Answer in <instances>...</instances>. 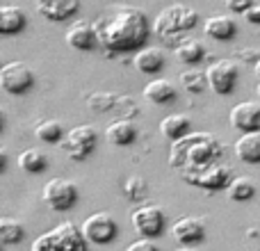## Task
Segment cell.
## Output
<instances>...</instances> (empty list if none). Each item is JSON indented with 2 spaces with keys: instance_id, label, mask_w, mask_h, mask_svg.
Wrapping results in <instances>:
<instances>
[{
  "instance_id": "cell-33",
  "label": "cell",
  "mask_w": 260,
  "mask_h": 251,
  "mask_svg": "<svg viewBox=\"0 0 260 251\" xmlns=\"http://www.w3.org/2000/svg\"><path fill=\"white\" fill-rule=\"evenodd\" d=\"M157 244L153 242V238H146V235H142V240H137V242H130L128 244V251H155Z\"/></svg>"
},
{
  "instance_id": "cell-29",
  "label": "cell",
  "mask_w": 260,
  "mask_h": 251,
  "mask_svg": "<svg viewBox=\"0 0 260 251\" xmlns=\"http://www.w3.org/2000/svg\"><path fill=\"white\" fill-rule=\"evenodd\" d=\"M123 192H126V197L130 201H142V199H146L148 183L142 176H130L126 183H123Z\"/></svg>"
},
{
  "instance_id": "cell-1",
  "label": "cell",
  "mask_w": 260,
  "mask_h": 251,
  "mask_svg": "<svg viewBox=\"0 0 260 251\" xmlns=\"http://www.w3.org/2000/svg\"><path fill=\"white\" fill-rule=\"evenodd\" d=\"M101 48L108 55H121L139 50L151 37L148 16L139 7H117L94 23Z\"/></svg>"
},
{
  "instance_id": "cell-2",
  "label": "cell",
  "mask_w": 260,
  "mask_h": 251,
  "mask_svg": "<svg viewBox=\"0 0 260 251\" xmlns=\"http://www.w3.org/2000/svg\"><path fill=\"white\" fill-rule=\"evenodd\" d=\"M226 146L221 139H217L212 133H192L174 139L169 148V167L174 169H192L203 167L210 162L224 160Z\"/></svg>"
},
{
  "instance_id": "cell-30",
  "label": "cell",
  "mask_w": 260,
  "mask_h": 251,
  "mask_svg": "<svg viewBox=\"0 0 260 251\" xmlns=\"http://www.w3.org/2000/svg\"><path fill=\"white\" fill-rule=\"evenodd\" d=\"M119 96L117 94H94L89 99V108L96 110V112H108V110L117 108Z\"/></svg>"
},
{
  "instance_id": "cell-24",
  "label": "cell",
  "mask_w": 260,
  "mask_h": 251,
  "mask_svg": "<svg viewBox=\"0 0 260 251\" xmlns=\"http://www.w3.org/2000/svg\"><path fill=\"white\" fill-rule=\"evenodd\" d=\"M256 183H253L249 176H235L231 180V185L226 187L229 192V199L231 201H238V203H244V201H251L256 197Z\"/></svg>"
},
{
  "instance_id": "cell-15",
  "label": "cell",
  "mask_w": 260,
  "mask_h": 251,
  "mask_svg": "<svg viewBox=\"0 0 260 251\" xmlns=\"http://www.w3.org/2000/svg\"><path fill=\"white\" fill-rule=\"evenodd\" d=\"M133 62L139 73H144V76H155V73L165 67L167 55H165V50L157 48V46H144V48H139L137 53H135Z\"/></svg>"
},
{
  "instance_id": "cell-25",
  "label": "cell",
  "mask_w": 260,
  "mask_h": 251,
  "mask_svg": "<svg viewBox=\"0 0 260 251\" xmlns=\"http://www.w3.org/2000/svg\"><path fill=\"white\" fill-rule=\"evenodd\" d=\"M23 238H25V226L21 222L14 219V217H3L0 219V244L12 247V244L23 242Z\"/></svg>"
},
{
  "instance_id": "cell-4",
  "label": "cell",
  "mask_w": 260,
  "mask_h": 251,
  "mask_svg": "<svg viewBox=\"0 0 260 251\" xmlns=\"http://www.w3.org/2000/svg\"><path fill=\"white\" fill-rule=\"evenodd\" d=\"M180 178L187 185L194 187L208 190V192H217V190H226L231 185V180L235 178V171L231 165H226L224 160L210 162L203 167H192V169H180Z\"/></svg>"
},
{
  "instance_id": "cell-16",
  "label": "cell",
  "mask_w": 260,
  "mask_h": 251,
  "mask_svg": "<svg viewBox=\"0 0 260 251\" xmlns=\"http://www.w3.org/2000/svg\"><path fill=\"white\" fill-rule=\"evenodd\" d=\"M203 32H206V37H210V39H215V41H231L238 37L240 30H238V23L231 16H226V14H215V16L206 18Z\"/></svg>"
},
{
  "instance_id": "cell-17",
  "label": "cell",
  "mask_w": 260,
  "mask_h": 251,
  "mask_svg": "<svg viewBox=\"0 0 260 251\" xmlns=\"http://www.w3.org/2000/svg\"><path fill=\"white\" fill-rule=\"evenodd\" d=\"M27 25V14L18 5H0V35L12 37L23 32Z\"/></svg>"
},
{
  "instance_id": "cell-31",
  "label": "cell",
  "mask_w": 260,
  "mask_h": 251,
  "mask_svg": "<svg viewBox=\"0 0 260 251\" xmlns=\"http://www.w3.org/2000/svg\"><path fill=\"white\" fill-rule=\"evenodd\" d=\"M46 249H59L57 235H55V229H53V231H46V233H41L39 238L32 242V251H46Z\"/></svg>"
},
{
  "instance_id": "cell-34",
  "label": "cell",
  "mask_w": 260,
  "mask_h": 251,
  "mask_svg": "<svg viewBox=\"0 0 260 251\" xmlns=\"http://www.w3.org/2000/svg\"><path fill=\"white\" fill-rule=\"evenodd\" d=\"M238 59H240V62H244V64H256L260 59V50H256V48H242L238 53Z\"/></svg>"
},
{
  "instance_id": "cell-26",
  "label": "cell",
  "mask_w": 260,
  "mask_h": 251,
  "mask_svg": "<svg viewBox=\"0 0 260 251\" xmlns=\"http://www.w3.org/2000/svg\"><path fill=\"white\" fill-rule=\"evenodd\" d=\"M18 167L27 174H41L48 167V155L41 148H25L18 155Z\"/></svg>"
},
{
  "instance_id": "cell-19",
  "label": "cell",
  "mask_w": 260,
  "mask_h": 251,
  "mask_svg": "<svg viewBox=\"0 0 260 251\" xmlns=\"http://www.w3.org/2000/svg\"><path fill=\"white\" fill-rule=\"evenodd\" d=\"M144 99L155 103V105H169L178 99V89H176V85L171 80L153 78V80L144 87Z\"/></svg>"
},
{
  "instance_id": "cell-3",
  "label": "cell",
  "mask_w": 260,
  "mask_h": 251,
  "mask_svg": "<svg viewBox=\"0 0 260 251\" xmlns=\"http://www.w3.org/2000/svg\"><path fill=\"white\" fill-rule=\"evenodd\" d=\"M197 25H199L197 9H192L189 5L176 3V5L165 7L155 16V21H153V32H155L165 44L176 48V46L187 37V32L194 30Z\"/></svg>"
},
{
  "instance_id": "cell-12",
  "label": "cell",
  "mask_w": 260,
  "mask_h": 251,
  "mask_svg": "<svg viewBox=\"0 0 260 251\" xmlns=\"http://www.w3.org/2000/svg\"><path fill=\"white\" fill-rule=\"evenodd\" d=\"M231 128L238 133H251L260 130V103L256 101H242V103L233 105L229 114Z\"/></svg>"
},
{
  "instance_id": "cell-10",
  "label": "cell",
  "mask_w": 260,
  "mask_h": 251,
  "mask_svg": "<svg viewBox=\"0 0 260 251\" xmlns=\"http://www.w3.org/2000/svg\"><path fill=\"white\" fill-rule=\"evenodd\" d=\"M206 71H208L210 89L215 91L217 96L233 94L235 85H238V78H240L238 62H233V59H217V62H212Z\"/></svg>"
},
{
  "instance_id": "cell-23",
  "label": "cell",
  "mask_w": 260,
  "mask_h": 251,
  "mask_svg": "<svg viewBox=\"0 0 260 251\" xmlns=\"http://www.w3.org/2000/svg\"><path fill=\"white\" fill-rule=\"evenodd\" d=\"M192 130V119L187 114H167L165 119L160 121V133L165 135L167 139H178L183 135H187Z\"/></svg>"
},
{
  "instance_id": "cell-38",
  "label": "cell",
  "mask_w": 260,
  "mask_h": 251,
  "mask_svg": "<svg viewBox=\"0 0 260 251\" xmlns=\"http://www.w3.org/2000/svg\"><path fill=\"white\" fill-rule=\"evenodd\" d=\"M256 89H258V96H260V82H258V87H256Z\"/></svg>"
},
{
  "instance_id": "cell-8",
  "label": "cell",
  "mask_w": 260,
  "mask_h": 251,
  "mask_svg": "<svg viewBox=\"0 0 260 251\" xmlns=\"http://www.w3.org/2000/svg\"><path fill=\"white\" fill-rule=\"evenodd\" d=\"M82 233H85L89 244H110L112 240H117L119 235V224L110 212H94L82 222Z\"/></svg>"
},
{
  "instance_id": "cell-27",
  "label": "cell",
  "mask_w": 260,
  "mask_h": 251,
  "mask_svg": "<svg viewBox=\"0 0 260 251\" xmlns=\"http://www.w3.org/2000/svg\"><path fill=\"white\" fill-rule=\"evenodd\" d=\"M64 135L67 133H64L62 123L55 121V119H44V121L35 125V137L44 144H59L64 139Z\"/></svg>"
},
{
  "instance_id": "cell-7",
  "label": "cell",
  "mask_w": 260,
  "mask_h": 251,
  "mask_svg": "<svg viewBox=\"0 0 260 251\" xmlns=\"http://www.w3.org/2000/svg\"><path fill=\"white\" fill-rule=\"evenodd\" d=\"M35 85V73L25 62H7L0 69V87L5 94L21 96L32 89Z\"/></svg>"
},
{
  "instance_id": "cell-32",
  "label": "cell",
  "mask_w": 260,
  "mask_h": 251,
  "mask_svg": "<svg viewBox=\"0 0 260 251\" xmlns=\"http://www.w3.org/2000/svg\"><path fill=\"white\" fill-rule=\"evenodd\" d=\"M224 5L231 14H244L253 5V0H224Z\"/></svg>"
},
{
  "instance_id": "cell-28",
  "label": "cell",
  "mask_w": 260,
  "mask_h": 251,
  "mask_svg": "<svg viewBox=\"0 0 260 251\" xmlns=\"http://www.w3.org/2000/svg\"><path fill=\"white\" fill-rule=\"evenodd\" d=\"M180 85H183V89L189 91V94H203V91L210 87V82H208V71L187 69V71L180 73Z\"/></svg>"
},
{
  "instance_id": "cell-11",
  "label": "cell",
  "mask_w": 260,
  "mask_h": 251,
  "mask_svg": "<svg viewBox=\"0 0 260 251\" xmlns=\"http://www.w3.org/2000/svg\"><path fill=\"white\" fill-rule=\"evenodd\" d=\"M171 238L183 247H192L206 240V219L197 215L180 217L174 226H171Z\"/></svg>"
},
{
  "instance_id": "cell-21",
  "label": "cell",
  "mask_w": 260,
  "mask_h": 251,
  "mask_svg": "<svg viewBox=\"0 0 260 251\" xmlns=\"http://www.w3.org/2000/svg\"><path fill=\"white\" fill-rule=\"evenodd\" d=\"M55 235H57V244L59 249H76V251H82L89 247L87 242L85 233L82 229H78L73 222H62V224L55 226Z\"/></svg>"
},
{
  "instance_id": "cell-5",
  "label": "cell",
  "mask_w": 260,
  "mask_h": 251,
  "mask_svg": "<svg viewBox=\"0 0 260 251\" xmlns=\"http://www.w3.org/2000/svg\"><path fill=\"white\" fill-rule=\"evenodd\" d=\"M78 185L69 178H50L48 183L44 185V203L50 208V210L57 212H67L71 210L73 206L78 203Z\"/></svg>"
},
{
  "instance_id": "cell-13",
  "label": "cell",
  "mask_w": 260,
  "mask_h": 251,
  "mask_svg": "<svg viewBox=\"0 0 260 251\" xmlns=\"http://www.w3.org/2000/svg\"><path fill=\"white\" fill-rule=\"evenodd\" d=\"M67 44L76 50H94L101 46L96 25L89 21H73V25L67 30Z\"/></svg>"
},
{
  "instance_id": "cell-14",
  "label": "cell",
  "mask_w": 260,
  "mask_h": 251,
  "mask_svg": "<svg viewBox=\"0 0 260 251\" xmlns=\"http://www.w3.org/2000/svg\"><path fill=\"white\" fill-rule=\"evenodd\" d=\"M35 7L46 21H69L80 9V0H35Z\"/></svg>"
},
{
  "instance_id": "cell-20",
  "label": "cell",
  "mask_w": 260,
  "mask_h": 251,
  "mask_svg": "<svg viewBox=\"0 0 260 251\" xmlns=\"http://www.w3.org/2000/svg\"><path fill=\"white\" fill-rule=\"evenodd\" d=\"M105 137H108V142L114 144V146H130V144H135V139H137V125L128 117L114 119V121L105 128Z\"/></svg>"
},
{
  "instance_id": "cell-22",
  "label": "cell",
  "mask_w": 260,
  "mask_h": 251,
  "mask_svg": "<svg viewBox=\"0 0 260 251\" xmlns=\"http://www.w3.org/2000/svg\"><path fill=\"white\" fill-rule=\"evenodd\" d=\"M174 55H176V59H178V62L194 67V64H201L203 59H206L208 48H206V44H203V41H199V39H194V37L187 35L174 48Z\"/></svg>"
},
{
  "instance_id": "cell-36",
  "label": "cell",
  "mask_w": 260,
  "mask_h": 251,
  "mask_svg": "<svg viewBox=\"0 0 260 251\" xmlns=\"http://www.w3.org/2000/svg\"><path fill=\"white\" fill-rule=\"evenodd\" d=\"M0 171H3V174H5V171H7V148H0Z\"/></svg>"
},
{
  "instance_id": "cell-18",
  "label": "cell",
  "mask_w": 260,
  "mask_h": 251,
  "mask_svg": "<svg viewBox=\"0 0 260 251\" xmlns=\"http://www.w3.org/2000/svg\"><path fill=\"white\" fill-rule=\"evenodd\" d=\"M235 155L244 165H260V130L242 133L235 142Z\"/></svg>"
},
{
  "instance_id": "cell-37",
  "label": "cell",
  "mask_w": 260,
  "mask_h": 251,
  "mask_svg": "<svg viewBox=\"0 0 260 251\" xmlns=\"http://www.w3.org/2000/svg\"><path fill=\"white\" fill-rule=\"evenodd\" d=\"M253 71H256V76L260 78V59H258V62H256V64H253Z\"/></svg>"
},
{
  "instance_id": "cell-35",
  "label": "cell",
  "mask_w": 260,
  "mask_h": 251,
  "mask_svg": "<svg viewBox=\"0 0 260 251\" xmlns=\"http://www.w3.org/2000/svg\"><path fill=\"white\" fill-rule=\"evenodd\" d=\"M242 16H244V21L251 23V25H260V3H253Z\"/></svg>"
},
{
  "instance_id": "cell-6",
  "label": "cell",
  "mask_w": 260,
  "mask_h": 251,
  "mask_svg": "<svg viewBox=\"0 0 260 251\" xmlns=\"http://www.w3.org/2000/svg\"><path fill=\"white\" fill-rule=\"evenodd\" d=\"M96 142H99V133L94 125H76L64 135V139L57 146L73 160H85L89 153H94Z\"/></svg>"
},
{
  "instance_id": "cell-9",
  "label": "cell",
  "mask_w": 260,
  "mask_h": 251,
  "mask_svg": "<svg viewBox=\"0 0 260 251\" xmlns=\"http://www.w3.org/2000/svg\"><path fill=\"white\" fill-rule=\"evenodd\" d=\"M130 219H133L135 231L139 235H146V238H157L167 229V215L155 203H144V206L135 208Z\"/></svg>"
}]
</instances>
